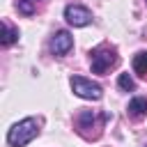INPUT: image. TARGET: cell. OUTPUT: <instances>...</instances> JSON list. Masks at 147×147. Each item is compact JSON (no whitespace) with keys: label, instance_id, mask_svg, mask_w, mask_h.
<instances>
[{"label":"cell","instance_id":"6da1fadb","mask_svg":"<svg viewBox=\"0 0 147 147\" xmlns=\"http://www.w3.org/2000/svg\"><path fill=\"white\" fill-rule=\"evenodd\" d=\"M39 136V119L34 117H25L21 122H16L9 131H7V142L11 147H25L28 142H32Z\"/></svg>","mask_w":147,"mask_h":147},{"label":"cell","instance_id":"7a4b0ae2","mask_svg":"<svg viewBox=\"0 0 147 147\" xmlns=\"http://www.w3.org/2000/svg\"><path fill=\"white\" fill-rule=\"evenodd\" d=\"M69 85H71L74 94L80 96V99H85V101H99V99L103 96V87H101L99 83L90 80V78L71 76V78H69Z\"/></svg>","mask_w":147,"mask_h":147},{"label":"cell","instance_id":"3957f363","mask_svg":"<svg viewBox=\"0 0 147 147\" xmlns=\"http://www.w3.org/2000/svg\"><path fill=\"white\" fill-rule=\"evenodd\" d=\"M117 64V53L115 48H106V46H99L90 53V67H92V74H106L110 67Z\"/></svg>","mask_w":147,"mask_h":147},{"label":"cell","instance_id":"277c9868","mask_svg":"<svg viewBox=\"0 0 147 147\" xmlns=\"http://www.w3.org/2000/svg\"><path fill=\"white\" fill-rule=\"evenodd\" d=\"M64 18L74 28H85V25L92 23V11L83 5H67L64 7Z\"/></svg>","mask_w":147,"mask_h":147},{"label":"cell","instance_id":"5b68a950","mask_svg":"<svg viewBox=\"0 0 147 147\" xmlns=\"http://www.w3.org/2000/svg\"><path fill=\"white\" fill-rule=\"evenodd\" d=\"M71 48H74V37H71L67 30H57V32L53 34V39H51V51H53V55L62 57V55H67Z\"/></svg>","mask_w":147,"mask_h":147},{"label":"cell","instance_id":"8992f818","mask_svg":"<svg viewBox=\"0 0 147 147\" xmlns=\"http://www.w3.org/2000/svg\"><path fill=\"white\" fill-rule=\"evenodd\" d=\"M126 113L131 115V117H145L147 115V99L145 96H133L131 101H129V106H126Z\"/></svg>","mask_w":147,"mask_h":147},{"label":"cell","instance_id":"52a82bcc","mask_svg":"<svg viewBox=\"0 0 147 147\" xmlns=\"http://www.w3.org/2000/svg\"><path fill=\"white\" fill-rule=\"evenodd\" d=\"M16 41H18V28L9 25L7 21H2V34H0V44L7 48V46H11V44H16Z\"/></svg>","mask_w":147,"mask_h":147},{"label":"cell","instance_id":"ba28073f","mask_svg":"<svg viewBox=\"0 0 147 147\" xmlns=\"http://www.w3.org/2000/svg\"><path fill=\"white\" fill-rule=\"evenodd\" d=\"M131 67H133L136 74L147 76V51H138V53L133 55V60H131Z\"/></svg>","mask_w":147,"mask_h":147},{"label":"cell","instance_id":"9c48e42d","mask_svg":"<svg viewBox=\"0 0 147 147\" xmlns=\"http://www.w3.org/2000/svg\"><path fill=\"white\" fill-rule=\"evenodd\" d=\"M76 122H78V129L85 131V129H92V126L96 124V115H94L92 110H83V113L76 117Z\"/></svg>","mask_w":147,"mask_h":147},{"label":"cell","instance_id":"30bf717a","mask_svg":"<svg viewBox=\"0 0 147 147\" xmlns=\"http://www.w3.org/2000/svg\"><path fill=\"white\" fill-rule=\"evenodd\" d=\"M117 85H119V90H124V92H133V90H136V80L131 78V74H119V76H117Z\"/></svg>","mask_w":147,"mask_h":147},{"label":"cell","instance_id":"8fae6325","mask_svg":"<svg viewBox=\"0 0 147 147\" xmlns=\"http://www.w3.org/2000/svg\"><path fill=\"white\" fill-rule=\"evenodd\" d=\"M16 7H18L21 14L32 16V14L37 11V0H16Z\"/></svg>","mask_w":147,"mask_h":147},{"label":"cell","instance_id":"7c38bea8","mask_svg":"<svg viewBox=\"0 0 147 147\" xmlns=\"http://www.w3.org/2000/svg\"><path fill=\"white\" fill-rule=\"evenodd\" d=\"M145 147H147V145H145Z\"/></svg>","mask_w":147,"mask_h":147},{"label":"cell","instance_id":"4fadbf2b","mask_svg":"<svg viewBox=\"0 0 147 147\" xmlns=\"http://www.w3.org/2000/svg\"><path fill=\"white\" fill-rule=\"evenodd\" d=\"M145 2H147V0H145Z\"/></svg>","mask_w":147,"mask_h":147}]
</instances>
